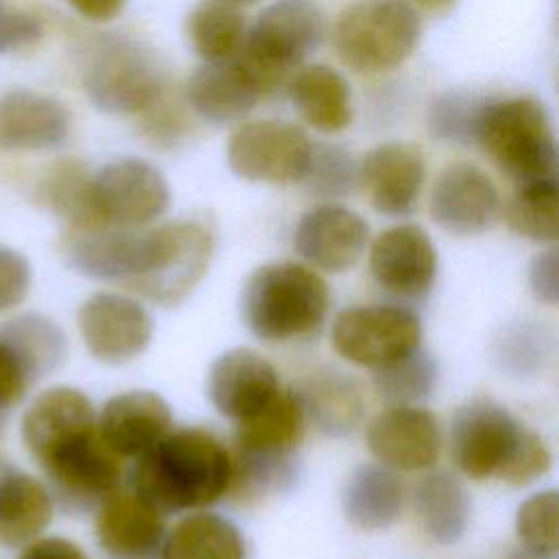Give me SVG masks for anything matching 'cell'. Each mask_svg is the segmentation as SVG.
<instances>
[{
  "mask_svg": "<svg viewBox=\"0 0 559 559\" xmlns=\"http://www.w3.org/2000/svg\"><path fill=\"white\" fill-rule=\"evenodd\" d=\"M234 478L227 448L201 428L166 432L138 456L131 489L162 515L203 509L223 498Z\"/></svg>",
  "mask_w": 559,
  "mask_h": 559,
  "instance_id": "6da1fadb",
  "label": "cell"
},
{
  "mask_svg": "<svg viewBox=\"0 0 559 559\" xmlns=\"http://www.w3.org/2000/svg\"><path fill=\"white\" fill-rule=\"evenodd\" d=\"M328 306L325 280L299 262L258 266L240 293L245 325L266 343H290L314 334L325 321Z\"/></svg>",
  "mask_w": 559,
  "mask_h": 559,
  "instance_id": "7a4b0ae2",
  "label": "cell"
},
{
  "mask_svg": "<svg viewBox=\"0 0 559 559\" xmlns=\"http://www.w3.org/2000/svg\"><path fill=\"white\" fill-rule=\"evenodd\" d=\"M328 35L325 13L317 0H275L262 9L236 55L262 96L286 87L304 61Z\"/></svg>",
  "mask_w": 559,
  "mask_h": 559,
  "instance_id": "3957f363",
  "label": "cell"
},
{
  "mask_svg": "<svg viewBox=\"0 0 559 559\" xmlns=\"http://www.w3.org/2000/svg\"><path fill=\"white\" fill-rule=\"evenodd\" d=\"M81 83L105 114L151 111L164 96L166 72L157 55L124 35H96L81 50Z\"/></svg>",
  "mask_w": 559,
  "mask_h": 559,
  "instance_id": "277c9868",
  "label": "cell"
},
{
  "mask_svg": "<svg viewBox=\"0 0 559 559\" xmlns=\"http://www.w3.org/2000/svg\"><path fill=\"white\" fill-rule=\"evenodd\" d=\"M476 144L515 183L557 177V144L550 116L533 96H513L483 109Z\"/></svg>",
  "mask_w": 559,
  "mask_h": 559,
  "instance_id": "5b68a950",
  "label": "cell"
},
{
  "mask_svg": "<svg viewBox=\"0 0 559 559\" xmlns=\"http://www.w3.org/2000/svg\"><path fill=\"white\" fill-rule=\"evenodd\" d=\"M421 35V17L408 0H358L336 20L332 44L354 72L378 74L404 63Z\"/></svg>",
  "mask_w": 559,
  "mask_h": 559,
  "instance_id": "8992f818",
  "label": "cell"
},
{
  "mask_svg": "<svg viewBox=\"0 0 559 559\" xmlns=\"http://www.w3.org/2000/svg\"><path fill=\"white\" fill-rule=\"evenodd\" d=\"M170 203V186L159 168L138 157H120L90 175L85 207L74 231L140 229Z\"/></svg>",
  "mask_w": 559,
  "mask_h": 559,
  "instance_id": "52a82bcc",
  "label": "cell"
},
{
  "mask_svg": "<svg viewBox=\"0 0 559 559\" xmlns=\"http://www.w3.org/2000/svg\"><path fill=\"white\" fill-rule=\"evenodd\" d=\"M421 321L391 304H367L341 310L332 323V347L352 365L382 369L421 345Z\"/></svg>",
  "mask_w": 559,
  "mask_h": 559,
  "instance_id": "ba28073f",
  "label": "cell"
},
{
  "mask_svg": "<svg viewBox=\"0 0 559 559\" xmlns=\"http://www.w3.org/2000/svg\"><path fill=\"white\" fill-rule=\"evenodd\" d=\"M524 435L526 428L502 404L489 397H474L461 404L452 417V459L474 480L500 478Z\"/></svg>",
  "mask_w": 559,
  "mask_h": 559,
  "instance_id": "9c48e42d",
  "label": "cell"
},
{
  "mask_svg": "<svg viewBox=\"0 0 559 559\" xmlns=\"http://www.w3.org/2000/svg\"><path fill=\"white\" fill-rule=\"evenodd\" d=\"M312 142L286 120H251L238 124L227 140V166L247 181L299 183L306 175Z\"/></svg>",
  "mask_w": 559,
  "mask_h": 559,
  "instance_id": "30bf717a",
  "label": "cell"
},
{
  "mask_svg": "<svg viewBox=\"0 0 559 559\" xmlns=\"http://www.w3.org/2000/svg\"><path fill=\"white\" fill-rule=\"evenodd\" d=\"M68 354L63 330L41 314H22L0 325V415L52 373Z\"/></svg>",
  "mask_w": 559,
  "mask_h": 559,
  "instance_id": "8fae6325",
  "label": "cell"
},
{
  "mask_svg": "<svg viewBox=\"0 0 559 559\" xmlns=\"http://www.w3.org/2000/svg\"><path fill=\"white\" fill-rule=\"evenodd\" d=\"M87 352L107 365L138 358L153 338V317L133 297L120 293H96L87 297L76 314Z\"/></svg>",
  "mask_w": 559,
  "mask_h": 559,
  "instance_id": "7c38bea8",
  "label": "cell"
},
{
  "mask_svg": "<svg viewBox=\"0 0 559 559\" xmlns=\"http://www.w3.org/2000/svg\"><path fill=\"white\" fill-rule=\"evenodd\" d=\"M367 448L393 472L428 469L441 450L439 421L417 404H391L367 426Z\"/></svg>",
  "mask_w": 559,
  "mask_h": 559,
  "instance_id": "4fadbf2b",
  "label": "cell"
},
{
  "mask_svg": "<svg viewBox=\"0 0 559 559\" xmlns=\"http://www.w3.org/2000/svg\"><path fill=\"white\" fill-rule=\"evenodd\" d=\"M369 271L376 284L404 299L426 295L437 275V249L419 225H393L376 236L369 249Z\"/></svg>",
  "mask_w": 559,
  "mask_h": 559,
  "instance_id": "5bb4252c",
  "label": "cell"
},
{
  "mask_svg": "<svg viewBox=\"0 0 559 559\" xmlns=\"http://www.w3.org/2000/svg\"><path fill=\"white\" fill-rule=\"evenodd\" d=\"M369 225L354 210L338 203H321L308 210L293 236L295 251L314 269L345 273L365 253Z\"/></svg>",
  "mask_w": 559,
  "mask_h": 559,
  "instance_id": "9a60e30c",
  "label": "cell"
},
{
  "mask_svg": "<svg viewBox=\"0 0 559 559\" xmlns=\"http://www.w3.org/2000/svg\"><path fill=\"white\" fill-rule=\"evenodd\" d=\"M500 212V194L485 170L474 164H450L432 186L430 216L454 236L485 231Z\"/></svg>",
  "mask_w": 559,
  "mask_h": 559,
  "instance_id": "2e32d148",
  "label": "cell"
},
{
  "mask_svg": "<svg viewBox=\"0 0 559 559\" xmlns=\"http://www.w3.org/2000/svg\"><path fill=\"white\" fill-rule=\"evenodd\" d=\"M280 389L275 367L251 347L223 352L207 373V397L212 406L234 421L260 411Z\"/></svg>",
  "mask_w": 559,
  "mask_h": 559,
  "instance_id": "e0dca14e",
  "label": "cell"
},
{
  "mask_svg": "<svg viewBox=\"0 0 559 559\" xmlns=\"http://www.w3.org/2000/svg\"><path fill=\"white\" fill-rule=\"evenodd\" d=\"M168 402L148 389L109 397L96 417L100 441L120 459H138L170 428Z\"/></svg>",
  "mask_w": 559,
  "mask_h": 559,
  "instance_id": "ac0fdd59",
  "label": "cell"
},
{
  "mask_svg": "<svg viewBox=\"0 0 559 559\" xmlns=\"http://www.w3.org/2000/svg\"><path fill=\"white\" fill-rule=\"evenodd\" d=\"M358 170L360 186L380 214L404 216L413 212L426 177L424 157L413 144H378L362 157Z\"/></svg>",
  "mask_w": 559,
  "mask_h": 559,
  "instance_id": "d6986e66",
  "label": "cell"
},
{
  "mask_svg": "<svg viewBox=\"0 0 559 559\" xmlns=\"http://www.w3.org/2000/svg\"><path fill=\"white\" fill-rule=\"evenodd\" d=\"M96 539L114 559H144L164 539V518L133 489H116L96 507Z\"/></svg>",
  "mask_w": 559,
  "mask_h": 559,
  "instance_id": "ffe728a7",
  "label": "cell"
},
{
  "mask_svg": "<svg viewBox=\"0 0 559 559\" xmlns=\"http://www.w3.org/2000/svg\"><path fill=\"white\" fill-rule=\"evenodd\" d=\"M70 133L63 103L33 90H11L0 98L2 151H52Z\"/></svg>",
  "mask_w": 559,
  "mask_h": 559,
  "instance_id": "44dd1931",
  "label": "cell"
},
{
  "mask_svg": "<svg viewBox=\"0 0 559 559\" xmlns=\"http://www.w3.org/2000/svg\"><path fill=\"white\" fill-rule=\"evenodd\" d=\"M186 98L203 120L227 124L242 120L262 98V90L238 57L203 63L188 79Z\"/></svg>",
  "mask_w": 559,
  "mask_h": 559,
  "instance_id": "7402d4cb",
  "label": "cell"
},
{
  "mask_svg": "<svg viewBox=\"0 0 559 559\" xmlns=\"http://www.w3.org/2000/svg\"><path fill=\"white\" fill-rule=\"evenodd\" d=\"M52 520V496L31 474L0 459V546L17 548L46 531Z\"/></svg>",
  "mask_w": 559,
  "mask_h": 559,
  "instance_id": "603a6c76",
  "label": "cell"
},
{
  "mask_svg": "<svg viewBox=\"0 0 559 559\" xmlns=\"http://www.w3.org/2000/svg\"><path fill=\"white\" fill-rule=\"evenodd\" d=\"M236 424V445L240 454L290 456L306 426L301 395L290 389H280L260 411Z\"/></svg>",
  "mask_w": 559,
  "mask_h": 559,
  "instance_id": "cb8c5ba5",
  "label": "cell"
},
{
  "mask_svg": "<svg viewBox=\"0 0 559 559\" xmlns=\"http://www.w3.org/2000/svg\"><path fill=\"white\" fill-rule=\"evenodd\" d=\"M299 116L321 133H338L352 122V94L341 72L325 63L299 68L288 81Z\"/></svg>",
  "mask_w": 559,
  "mask_h": 559,
  "instance_id": "d4e9b609",
  "label": "cell"
},
{
  "mask_svg": "<svg viewBox=\"0 0 559 559\" xmlns=\"http://www.w3.org/2000/svg\"><path fill=\"white\" fill-rule=\"evenodd\" d=\"M341 507L356 528L382 531L400 518L404 487L395 472L384 465H358L343 485Z\"/></svg>",
  "mask_w": 559,
  "mask_h": 559,
  "instance_id": "484cf974",
  "label": "cell"
},
{
  "mask_svg": "<svg viewBox=\"0 0 559 559\" xmlns=\"http://www.w3.org/2000/svg\"><path fill=\"white\" fill-rule=\"evenodd\" d=\"M415 513L424 533L443 546L456 544L472 518V500L456 476L445 469L428 472L413 491Z\"/></svg>",
  "mask_w": 559,
  "mask_h": 559,
  "instance_id": "4316f807",
  "label": "cell"
},
{
  "mask_svg": "<svg viewBox=\"0 0 559 559\" xmlns=\"http://www.w3.org/2000/svg\"><path fill=\"white\" fill-rule=\"evenodd\" d=\"M159 559H245L238 526L218 513L181 518L159 544Z\"/></svg>",
  "mask_w": 559,
  "mask_h": 559,
  "instance_id": "83f0119b",
  "label": "cell"
},
{
  "mask_svg": "<svg viewBox=\"0 0 559 559\" xmlns=\"http://www.w3.org/2000/svg\"><path fill=\"white\" fill-rule=\"evenodd\" d=\"M299 395L306 417H310L314 428L328 437L349 435L362 419L360 389L345 373H317L306 382L304 393Z\"/></svg>",
  "mask_w": 559,
  "mask_h": 559,
  "instance_id": "f1b7e54d",
  "label": "cell"
},
{
  "mask_svg": "<svg viewBox=\"0 0 559 559\" xmlns=\"http://www.w3.org/2000/svg\"><path fill=\"white\" fill-rule=\"evenodd\" d=\"M247 22L236 4L223 0L199 2L186 20V37L203 63L234 59L245 41Z\"/></svg>",
  "mask_w": 559,
  "mask_h": 559,
  "instance_id": "f546056e",
  "label": "cell"
},
{
  "mask_svg": "<svg viewBox=\"0 0 559 559\" xmlns=\"http://www.w3.org/2000/svg\"><path fill=\"white\" fill-rule=\"evenodd\" d=\"M507 225L535 242H557L559 236V181L557 177L518 183L504 205Z\"/></svg>",
  "mask_w": 559,
  "mask_h": 559,
  "instance_id": "4dcf8cb0",
  "label": "cell"
},
{
  "mask_svg": "<svg viewBox=\"0 0 559 559\" xmlns=\"http://www.w3.org/2000/svg\"><path fill=\"white\" fill-rule=\"evenodd\" d=\"M439 369L435 358L417 347L408 356L376 369L373 386L389 404H415L435 391Z\"/></svg>",
  "mask_w": 559,
  "mask_h": 559,
  "instance_id": "1f68e13d",
  "label": "cell"
},
{
  "mask_svg": "<svg viewBox=\"0 0 559 559\" xmlns=\"http://www.w3.org/2000/svg\"><path fill=\"white\" fill-rule=\"evenodd\" d=\"M304 188L321 199L345 197L360 186V170L354 155L341 144H312Z\"/></svg>",
  "mask_w": 559,
  "mask_h": 559,
  "instance_id": "d6a6232c",
  "label": "cell"
},
{
  "mask_svg": "<svg viewBox=\"0 0 559 559\" xmlns=\"http://www.w3.org/2000/svg\"><path fill=\"white\" fill-rule=\"evenodd\" d=\"M489 98L469 92H443L428 109V129L432 138L450 144L476 142L478 122Z\"/></svg>",
  "mask_w": 559,
  "mask_h": 559,
  "instance_id": "836d02e7",
  "label": "cell"
},
{
  "mask_svg": "<svg viewBox=\"0 0 559 559\" xmlns=\"http://www.w3.org/2000/svg\"><path fill=\"white\" fill-rule=\"evenodd\" d=\"M515 533L522 548L557 555L559 548V493L546 489L526 498L515 513Z\"/></svg>",
  "mask_w": 559,
  "mask_h": 559,
  "instance_id": "e575fe53",
  "label": "cell"
},
{
  "mask_svg": "<svg viewBox=\"0 0 559 559\" xmlns=\"http://www.w3.org/2000/svg\"><path fill=\"white\" fill-rule=\"evenodd\" d=\"M87 181H90V173L81 162H74V159L61 162L44 179L39 190L41 201L55 214L63 216L72 227H76L85 205Z\"/></svg>",
  "mask_w": 559,
  "mask_h": 559,
  "instance_id": "d590c367",
  "label": "cell"
},
{
  "mask_svg": "<svg viewBox=\"0 0 559 559\" xmlns=\"http://www.w3.org/2000/svg\"><path fill=\"white\" fill-rule=\"evenodd\" d=\"M550 467H552L550 448L537 432L526 430L520 448L515 450V454L509 461L507 469L502 472L500 480L507 485H513V487H524V485L535 483L544 474H548Z\"/></svg>",
  "mask_w": 559,
  "mask_h": 559,
  "instance_id": "8d00e7d4",
  "label": "cell"
},
{
  "mask_svg": "<svg viewBox=\"0 0 559 559\" xmlns=\"http://www.w3.org/2000/svg\"><path fill=\"white\" fill-rule=\"evenodd\" d=\"M548 338L542 336L537 330L528 325H520L515 330H509L507 336L500 341V360L507 369L515 371H528L531 362L539 365V358L546 356Z\"/></svg>",
  "mask_w": 559,
  "mask_h": 559,
  "instance_id": "74e56055",
  "label": "cell"
},
{
  "mask_svg": "<svg viewBox=\"0 0 559 559\" xmlns=\"http://www.w3.org/2000/svg\"><path fill=\"white\" fill-rule=\"evenodd\" d=\"M31 288L28 260L9 247L0 245V312L20 306Z\"/></svg>",
  "mask_w": 559,
  "mask_h": 559,
  "instance_id": "f35d334b",
  "label": "cell"
},
{
  "mask_svg": "<svg viewBox=\"0 0 559 559\" xmlns=\"http://www.w3.org/2000/svg\"><path fill=\"white\" fill-rule=\"evenodd\" d=\"M41 24L35 15L0 0V55L22 50L41 37Z\"/></svg>",
  "mask_w": 559,
  "mask_h": 559,
  "instance_id": "ab89813d",
  "label": "cell"
},
{
  "mask_svg": "<svg viewBox=\"0 0 559 559\" xmlns=\"http://www.w3.org/2000/svg\"><path fill=\"white\" fill-rule=\"evenodd\" d=\"M528 286L537 301L555 308L559 301V253L557 247L539 251L528 264Z\"/></svg>",
  "mask_w": 559,
  "mask_h": 559,
  "instance_id": "60d3db41",
  "label": "cell"
},
{
  "mask_svg": "<svg viewBox=\"0 0 559 559\" xmlns=\"http://www.w3.org/2000/svg\"><path fill=\"white\" fill-rule=\"evenodd\" d=\"M17 559H87L85 552L66 537H35L24 544Z\"/></svg>",
  "mask_w": 559,
  "mask_h": 559,
  "instance_id": "b9f144b4",
  "label": "cell"
},
{
  "mask_svg": "<svg viewBox=\"0 0 559 559\" xmlns=\"http://www.w3.org/2000/svg\"><path fill=\"white\" fill-rule=\"evenodd\" d=\"M127 0H68V4L90 22H109L122 9Z\"/></svg>",
  "mask_w": 559,
  "mask_h": 559,
  "instance_id": "7bdbcfd3",
  "label": "cell"
},
{
  "mask_svg": "<svg viewBox=\"0 0 559 559\" xmlns=\"http://www.w3.org/2000/svg\"><path fill=\"white\" fill-rule=\"evenodd\" d=\"M413 2L432 13H448L456 4V0H413Z\"/></svg>",
  "mask_w": 559,
  "mask_h": 559,
  "instance_id": "ee69618b",
  "label": "cell"
},
{
  "mask_svg": "<svg viewBox=\"0 0 559 559\" xmlns=\"http://www.w3.org/2000/svg\"><path fill=\"white\" fill-rule=\"evenodd\" d=\"M504 559H555V555H542V552H535V550L522 548V550H513V552H509Z\"/></svg>",
  "mask_w": 559,
  "mask_h": 559,
  "instance_id": "f6af8a7d",
  "label": "cell"
},
{
  "mask_svg": "<svg viewBox=\"0 0 559 559\" xmlns=\"http://www.w3.org/2000/svg\"><path fill=\"white\" fill-rule=\"evenodd\" d=\"M223 2H229V4H251V2H258V0H223Z\"/></svg>",
  "mask_w": 559,
  "mask_h": 559,
  "instance_id": "bcb514c9",
  "label": "cell"
},
{
  "mask_svg": "<svg viewBox=\"0 0 559 559\" xmlns=\"http://www.w3.org/2000/svg\"><path fill=\"white\" fill-rule=\"evenodd\" d=\"M0 426H2V415H0Z\"/></svg>",
  "mask_w": 559,
  "mask_h": 559,
  "instance_id": "7dc6e473",
  "label": "cell"
}]
</instances>
